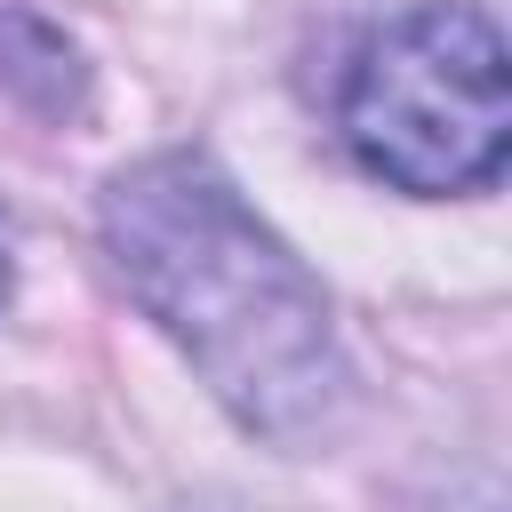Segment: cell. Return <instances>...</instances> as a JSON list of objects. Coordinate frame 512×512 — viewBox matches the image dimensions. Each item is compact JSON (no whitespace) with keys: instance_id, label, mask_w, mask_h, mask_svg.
I'll use <instances>...</instances> for the list:
<instances>
[{"instance_id":"6da1fadb","label":"cell","mask_w":512,"mask_h":512,"mask_svg":"<svg viewBox=\"0 0 512 512\" xmlns=\"http://www.w3.org/2000/svg\"><path fill=\"white\" fill-rule=\"evenodd\" d=\"M120 288L200 368L240 432L280 456H320L360 416V376L328 288L240 200L208 152H152L96 200Z\"/></svg>"},{"instance_id":"7a4b0ae2","label":"cell","mask_w":512,"mask_h":512,"mask_svg":"<svg viewBox=\"0 0 512 512\" xmlns=\"http://www.w3.org/2000/svg\"><path fill=\"white\" fill-rule=\"evenodd\" d=\"M344 136L392 192H488L512 152V72L496 16L472 0L400 8L344 80Z\"/></svg>"},{"instance_id":"3957f363","label":"cell","mask_w":512,"mask_h":512,"mask_svg":"<svg viewBox=\"0 0 512 512\" xmlns=\"http://www.w3.org/2000/svg\"><path fill=\"white\" fill-rule=\"evenodd\" d=\"M0 88H8L16 104L48 112V120H72V112L88 104V64H80V48H72L48 16L0 0Z\"/></svg>"},{"instance_id":"277c9868","label":"cell","mask_w":512,"mask_h":512,"mask_svg":"<svg viewBox=\"0 0 512 512\" xmlns=\"http://www.w3.org/2000/svg\"><path fill=\"white\" fill-rule=\"evenodd\" d=\"M440 512H504V496H496L488 480H472V488H464V496H448Z\"/></svg>"},{"instance_id":"5b68a950","label":"cell","mask_w":512,"mask_h":512,"mask_svg":"<svg viewBox=\"0 0 512 512\" xmlns=\"http://www.w3.org/2000/svg\"><path fill=\"white\" fill-rule=\"evenodd\" d=\"M0 296H8V232H0Z\"/></svg>"}]
</instances>
